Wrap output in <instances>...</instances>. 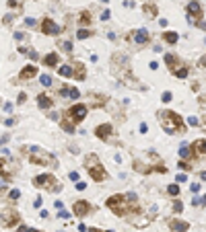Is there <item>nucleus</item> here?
<instances>
[{
	"instance_id": "38",
	"label": "nucleus",
	"mask_w": 206,
	"mask_h": 232,
	"mask_svg": "<svg viewBox=\"0 0 206 232\" xmlns=\"http://www.w3.org/2000/svg\"><path fill=\"white\" fill-rule=\"evenodd\" d=\"M109 17H111V13H109V10H105V13L101 14V19H103V21H107V19H109Z\"/></svg>"
},
{
	"instance_id": "6",
	"label": "nucleus",
	"mask_w": 206,
	"mask_h": 232,
	"mask_svg": "<svg viewBox=\"0 0 206 232\" xmlns=\"http://www.w3.org/2000/svg\"><path fill=\"white\" fill-rule=\"evenodd\" d=\"M91 210V203L89 201H85V199H78V201H74V216H87Z\"/></svg>"
},
{
	"instance_id": "12",
	"label": "nucleus",
	"mask_w": 206,
	"mask_h": 232,
	"mask_svg": "<svg viewBox=\"0 0 206 232\" xmlns=\"http://www.w3.org/2000/svg\"><path fill=\"white\" fill-rule=\"evenodd\" d=\"M37 105H39L41 109H50V107H52L54 103H52V99H50V97H46V95H39V97H37Z\"/></svg>"
},
{
	"instance_id": "28",
	"label": "nucleus",
	"mask_w": 206,
	"mask_h": 232,
	"mask_svg": "<svg viewBox=\"0 0 206 232\" xmlns=\"http://www.w3.org/2000/svg\"><path fill=\"white\" fill-rule=\"evenodd\" d=\"M167 191L171 193V195H177V193H179V187H177V185H169V187H167Z\"/></svg>"
},
{
	"instance_id": "16",
	"label": "nucleus",
	"mask_w": 206,
	"mask_h": 232,
	"mask_svg": "<svg viewBox=\"0 0 206 232\" xmlns=\"http://www.w3.org/2000/svg\"><path fill=\"white\" fill-rule=\"evenodd\" d=\"M163 37L167 43H177V39H179V35L175 31H167V33H163Z\"/></svg>"
},
{
	"instance_id": "50",
	"label": "nucleus",
	"mask_w": 206,
	"mask_h": 232,
	"mask_svg": "<svg viewBox=\"0 0 206 232\" xmlns=\"http://www.w3.org/2000/svg\"><path fill=\"white\" fill-rule=\"evenodd\" d=\"M29 232H39V230H33V228H31V230H29Z\"/></svg>"
},
{
	"instance_id": "5",
	"label": "nucleus",
	"mask_w": 206,
	"mask_h": 232,
	"mask_svg": "<svg viewBox=\"0 0 206 232\" xmlns=\"http://www.w3.org/2000/svg\"><path fill=\"white\" fill-rule=\"evenodd\" d=\"M41 31H43V35H60V25L58 23H54L52 19H43L41 21Z\"/></svg>"
},
{
	"instance_id": "18",
	"label": "nucleus",
	"mask_w": 206,
	"mask_h": 232,
	"mask_svg": "<svg viewBox=\"0 0 206 232\" xmlns=\"http://www.w3.org/2000/svg\"><path fill=\"white\" fill-rule=\"evenodd\" d=\"M58 72H60L62 76H66V78H70V76L74 74V72H72V68H70V66H60V68H58Z\"/></svg>"
},
{
	"instance_id": "7",
	"label": "nucleus",
	"mask_w": 206,
	"mask_h": 232,
	"mask_svg": "<svg viewBox=\"0 0 206 232\" xmlns=\"http://www.w3.org/2000/svg\"><path fill=\"white\" fill-rule=\"evenodd\" d=\"M120 203H124V195H113V197L107 199V207H109V210H113L116 214H122Z\"/></svg>"
},
{
	"instance_id": "51",
	"label": "nucleus",
	"mask_w": 206,
	"mask_h": 232,
	"mask_svg": "<svg viewBox=\"0 0 206 232\" xmlns=\"http://www.w3.org/2000/svg\"><path fill=\"white\" fill-rule=\"evenodd\" d=\"M109 232H111V230H109Z\"/></svg>"
},
{
	"instance_id": "9",
	"label": "nucleus",
	"mask_w": 206,
	"mask_h": 232,
	"mask_svg": "<svg viewBox=\"0 0 206 232\" xmlns=\"http://www.w3.org/2000/svg\"><path fill=\"white\" fill-rule=\"evenodd\" d=\"M37 74V68H35L33 64H29V66H25V68L21 70V78H23V80H29V78H33V76Z\"/></svg>"
},
{
	"instance_id": "45",
	"label": "nucleus",
	"mask_w": 206,
	"mask_h": 232,
	"mask_svg": "<svg viewBox=\"0 0 206 232\" xmlns=\"http://www.w3.org/2000/svg\"><path fill=\"white\" fill-rule=\"evenodd\" d=\"M29 230H31V228H27V226H21L19 228V232H29Z\"/></svg>"
},
{
	"instance_id": "25",
	"label": "nucleus",
	"mask_w": 206,
	"mask_h": 232,
	"mask_svg": "<svg viewBox=\"0 0 206 232\" xmlns=\"http://www.w3.org/2000/svg\"><path fill=\"white\" fill-rule=\"evenodd\" d=\"M91 19H89V13H82L81 14V25H89Z\"/></svg>"
},
{
	"instance_id": "1",
	"label": "nucleus",
	"mask_w": 206,
	"mask_h": 232,
	"mask_svg": "<svg viewBox=\"0 0 206 232\" xmlns=\"http://www.w3.org/2000/svg\"><path fill=\"white\" fill-rule=\"evenodd\" d=\"M159 117H161V125H163V130L167 134H173V131L181 130V119H179L177 113H173V111H161Z\"/></svg>"
},
{
	"instance_id": "36",
	"label": "nucleus",
	"mask_w": 206,
	"mask_h": 232,
	"mask_svg": "<svg viewBox=\"0 0 206 232\" xmlns=\"http://www.w3.org/2000/svg\"><path fill=\"white\" fill-rule=\"evenodd\" d=\"M68 177L72 179V181H78V173H76V171H72V173H70V175H68Z\"/></svg>"
},
{
	"instance_id": "8",
	"label": "nucleus",
	"mask_w": 206,
	"mask_h": 232,
	"mask_svg": "<svg viewBox=\"0 0 206 232\" xmlns=\"http://www.w3.org/2000/svg\"><path fill=\"white\" fill-rule=\"evenodd\" d=\"M89 173H91V177L95 179L97 183H101L103 179H105V171H103V166H89Z\"/></svg>"
},
{
	"instance_id": "11",
	"label": "nucleus",
	"mask_w": 206,
	"mask_h": 232,
	"mask_svg": "<svg viewBox=\"0 0 206 232\" xmlns=\"http://www.w3.org/2000/svg\"><path fill=\"white\" fill-rule=\"evenodd\" d=\"M95 134H97L99 138H101V140H105V138H107V136L111 134V125H107V123H103V125H99V127L95 130Z\"/></svg>"
},
{
	"instance_id": "2",
	"label": "nucleus",
	"mask_w": 206,
	"mask_h": 232,
	"mask_svg": "<svg viewBox=\"0 0 206 232\" xmlns=\"http://www.w3.org/2000/svg\"><path fill=\"white\" fill-rule=\"evenodd\" d=\"M29 160L33 164H43V162H50V164H56V158L50 154V152H43V150H39V148H33L31 150V156H29Z\"/></svg>"
},
{
	"instance_id": "47",
	"label": "nucleus",
	"mask_w": 206,
	"mask_h": 232,
	"mask_svg": "<svg viewBox=\"0 0 206 232\" xmlns=\"http://www.w3.org/2000/svg\"><path fill=\"white\" fill-rule=\"evenodd\" d=\"M200 177H202V179L206 181V171H202V173H200Z\"/></svg>"
},
{
	"instance_id": "43",
	"label": "nucleus",
	"mask_w": 206,
	"mask_h": 232,
	"mask_svg": "<svg viewBox=\"0 0 206 232\" xmlns=\"http://www.w3.org/2000/svg\"><path fill=\"white\" fill-rule=\"evenodd\" d=\"M8 140V134H4V136H0V144H4Z\"/></svg>"
},
{
	"instance_id": "30",
	"label": "nucleus",
	"mask_w": 206,
	"mask_h": 232,
	"mask_svg": "<svg viewBox=\"0 0 206 232\" xmlns=\"http://www.w3.org/2000/svg\"><path fill=\"white\" fill-rule=\"evenodd\" d=\"M192 203H194V205H202V203H206V197H194Z\"/></svg>"
},
{
	"instance_id": "29",
	"label": "nucleus",
	"mask_w": 206,
	"mask_h": 232,
	"mask_svg": "<svg viewBox=\"0 0 206 232\" xmlns=\"http://www.w3.org/2000/svg\"><path fill=\"white\" fill-rule=\"evenodd\" d=\"M8 197H10V199H19L21 197V191H19V189H13V191L8 193Z\"/></svg>"
},
{
	"instance_id": "17",
	"label": "nucleus",
	"mask_w": 206,
	"mask_h": 232,
	"mask_svg": "<svg viewBox=\"0 0 206 232\" xmlns=\"http://www.w3.org/2000/svg\"><path fill=\"white\" fill-rule=\"evenodd\" d=\"M192 148L194 150H198V152H206V140H196Z\"/></svg>"
},
{
	"instance_id": "37",
	"label": "nucleus",
	"mask_w": 206,
	"mask_h": 232,
	"mask_svg": "<svg viewBox=\"0 0 206 232\" xmlns=\"http://www.w3.org/2000/svg\"><path fill=\"white\" fill-rule=\"evenodd\" d=\"M188 123H190V125H198V119H196V117H190Z\"/></svg>"
},
{
	"instance_id": "15",
	"label": "nucleus",
	"mask_w": 206,
	"mask_h": 232,
	"mask_svg": "<svg viewBox=\"0 0 206 232\" xmlns=\"http://www.w3.org/2000/svg\"><path fill=\"white\" fill-rule=\"evenodd\" d=\"M188 13H190V14H194V17H198V14L202 13V8H200V4L196 2V0H192V2L188 4Z\"/></svg>"
},
{
	"instance_id": "19",
	"label": "nucleus",
	"mask_w": 206,
	"mask_h": 232,
	"mask_svg": "<svg viewBox=\"0 0 206 232\" xmlns=\"http://www.w3.org/2000/svg\"><path fill=\"white\" fill-rule=\"evenodd\" d=\"M179 156H181V160H185V158L192 156V150H190L188 146H181V150H179Z\"/></svg>"
},
{
	"instance_id": "10",
	"label": "nucleus",
	"mask_w": 206,
	"mask_h": 232,
	"mask_svg": "<svg viewBox=\"0 0 206 232\" xmlns=\"http://www.w3.org/2000/svg\"><path fill=\"white\" fill-rule=\"evenodd\" d=\"M169 226H171L173 232H185L188 228H190V224H188V222H179V220H171V222H169Z\"/></svg>"
},
{
	"instance_id": "44",
	"label": "nucleus",
	"mask_w": 206,
	"mask_h": 232,
	"mask_svg": "<svg viewBox=\"0 0 206 232\" xmlns=\"http://www.w3.org/2000/svg\"><path fill=\"white\" fill-rule=\"evenodd\" d=\"M17 4H19L17 0H8V6H13V8H14V6H17Z\"/></svg>"
},
{
	"instance_id": "39",
	"label": "nucleus",
	"mask_w": 206,
	"mask_h": 232,
	"mask_svg": "<svg viewBox=\"0 0 206 232\" xmlns=\"http://www.w3.org/2000/svg\"><path fill=\"white\" fill-rule=\"evenodd\" d=\"M25 101H27V95H25V93H21V95H19V103H25Z\"/></svg>"
},
{
	"instance_id": "21",
	"label": "nucleus",
	"mask_w": 206,
	"mask_h": 232,
	"mask_svg": "<svg viewBox=\"0 0 206 232\" xmlns=\"http://www.w3.org/2000/svg\"><path fill=\"white\" fill-rule=\"evenodd\" d=\"M181 210H184V203H181L179 199H175V201H173V212H175V214H179Z\"/></svg>"
},
{
	"instance_id": "46",
	"label": "nucleus",
	"mask_w": 206,
	"mask_h": 232,
	"mask_svg": "<svg viewBox=\"0 0 206 232\" xmlns=\"http://www.w3.org/2000/svg\"><path fill=\"white\" fill-rule=\"evenodd\" d=\"M198 27H200V29H204V31H206V23H198Z\"/></svg>"
},
{
	"instance_id": "20",
	"label": "nucleus",
	"mask_w": 206,
	"mask_h": 232,
	"mask_svg": "<svg viewBox=\"0 0 206 232\" xmlns=\"http://www.w3.org/2000/svg\"><path fill=\"white\" fill-rule=\"evenodd\" d=\"M62 127H64V131H68V134H74V123H70V121H62Z\"/></svg>"
},
{
	"instance_id": "3",
	"label": "nucleus",
	"mask_w": 206,
	"mask_h": 232,
	"mask_svg": "<svg viewBox=\"0 0 206 232\" xmlns=\"http://www.w3.org/2000/svg\"><path fill=\"white\" fill-rule=\"evenodd\" d=\"M56 179L52 177V175H37V177L33 179V185L35 187H46V189H50V191H54L56 187L60 189V185H54Z\"/></svg>"
},
{
	"instance_id": "40",
	"label": "nucleus",
	"mask_w": 206,
	"mask_h": 232,
	"mask_svg": "<svg viewBox=\"0 0 206 232\" xmlns=\"http://www.w3.org/2000/svg\"><path fill=\"white\" fill-rule=\"evenodd\" d=\"M54 205H56V210H62V207H64V203H62L60 199H58V201H56V203H54Z\"/></svg>"
},
{
	"instance_id": "32",
	"label": "nucleus",
	"mask_w": 206,
	"mask_h": 232,
	"mask_svg": "<svg viewBox=\"0 0 206 232\" xmlns=\"http://www.w3.org/2000/svg\"><path fill=\"white\" fill-rule=\"evenodd\" d=\"M62 48L66 49V51H72V43H70V41H64V43H62Z\"/></svg>"
},
{
	"instance_id": "49",
	"label": "nucleus",
	"mask_w": 206,
	"mask_h": 232,
	"mask_svg": "<svg viewBox=\"0 0 206 232\" xmlns=\"http://www.w3.org/2000/svg\"><path fill=\"white\" fill-rule=\"evenodd\" d=\"M89 232H99V230H95V228H91V230H89Z\"/></svg>"
},
{
	"instance_id": "35",
	"label": "nucleus",
	"mask_w": 206,
	"mask_h": 232,
	"mask_svg": "<svg viewBox=\"0 0 206 232\" xmlns=\"http://www.w3.org/2000/svg\"><path fill=\"white\" fill-rule=\"evenodd\" d=\"M76 189H78V191H85V189H87V183H76Z\"/></svg>"
},
{
	"instance_id": "41",
	"label": "nucleus",
	"mask_w": 206,
	"mask_h": 232,
	"mask_svg": "<svg viewBox=\"0 0 206 232\" xmlns=\"http://www.w3.org/2000/svg\"><path fill=\"white\" fill-rule=\"evenodd\" d=\"M192 191H194V193H198V191H200V185H198V183H194V185H192Z\"/></svg>"
},
{
	"instance_id": "24",
	"label": "nucleus",
	"mask_w": 206,
	"mask_h": 232,
	"mask_svg": "<svg viewBox=\"0 0 206 232\" xmlns=\"http://www.w3.org/2000/svg\"><path fill=\"white\" fill-rule=\"evenodd\" d=\"M89 31H87V29H81V31H78V33H76V37H78V39H87V37H89Z\"/></svg>"
},
{
	"instance_id": "27",
	"label": "nucleus",
	"mask_w": 206,
	"mask_h": 232,
	"mask_svg": "<svg viewBox=\"0 0 206 232\" xmlns=\"http://www.w3.org/2000/svg\"><path fill=\"white\" fill-rule=\"evenodd\" d=\"M68 95H70V99L74 101V99H78V97H81V93H78V89H70V90H68Z\"/></svg>"
},
{
	"instance_id": "31",
	"label": "nucleus",
	"mask_w": 206,
	"mask_h": 232,
	"mask_svg": "<svg viewBox=\"0 0 206 232\" xmlns=\"http://www.w3.org/2000/svg\"><path fill=\"white\" fill-rule=\"evenodd\" d=\"M165 62H167L169 66H173V64H175V58H173L171 54H167V55H165Z\"/></svg>"
},
{
	"instance_id": "23",
	"label": "nucleus",
	"mask_w": 206,
	"mask_h": 232,
	"mask_svg": "<svg viewBox=\"0 0 206 232\" xmlns=\"http://www.w3.org/2000/svg\"><path fill=\"white\" fill-rule=\"evenodd\" d=\"M175 76H177V78H185V76H188V68H179V70H175Z\"/></svg>"
},
{
	"instance_id": "22",
	"label": "nucleus",
	"mask_w": 206,
	"mask_h": 232,
	"mask_svg": "<svg viewBox=\"0 0 206 232\" xmlns=\"http://www.w3.org/2000/svg\"><path fill=\"white\" fill-rule=\"evenodd\" d=\"M39 80H41V84H43V86H50V84H52V78H50L48 74H41Z\"/></svg>"
},
{
	"instance_id": "4",
	"label": "nucleus",
	"mask_w": 206,
	"mask_h": 232,
	"mask_svg": "<svg viewBox=\"0 0 206 232\" xmlns=\"http://www.w3.org/2000/svg\"><path fill=\"white\" fill-rule=\"evenodd\" d=\"M87 117V107L85 105H72L70 107V119H72V123H81L82 119Z\"/></svg>"
},
{
	"instance_id": "33",
	"label": "nucleus",
	"mask_w": 206,
	"mask_h": 232,
	"mask_svg": "<svg viewBox=\"0 0 206 232\" xmlns=\"http://www.w3.org/2000/svg\"><path fill=\"white\" fill-rule=\"evenodd\" d=\"M58 216H60L62 220H68V218H70V214H68V212H64V210H60V214H58Z\"/></svg>"
},
{
	"instance_id": "14",
	"label": "nucleus",
	"mask_w": 206,
	"mask_h": 232,
	"mask_svg": "<svg viewBox=\"0 0 206 232\" xmlns=\"http://www.w3.org/2000/svg\"><path fill=\"white\" fill-rule=\"evenodd\" d=\"M134 39H136V43H146V41H149V31H146V29H140V31H136Z\"/></svg>"
},
{
	"instance_id": "48",
	"label": "nucleus",
	"mask_w": 206,
	"mask_h": 232,
	"mask_svg": "<svg viewBox=\"0 0 206 232\" xmlns=\"http://www.w3.org/2000/svg\"><path fill=\"white\" fill-rule=\"evenodd\" d=\"M2 166H4V160H0V173H2Z\"/></svg>"
},
{
	"instance_id": "13",
	"label": "nucleus",
	"mask_w": 206,
	"mask_h": 232,
	"mask_svg": "<svg viewBox=\"0 0 206 232\" xmlns=\"http://www.w3.org/2000/svg\"><path fill=\"white\" fill-rule=\"evenodd\" d=\"M43 64H46V66H50V68H52V66H58V54H56V51L48 54L46 58H43Z\"/></svg>"
},
{
	"instance_id": "34",
	"label": "nucleus",
	"mask_w": 206,
	"mask_h": 232,
	"mask_svg": "<svg viewBox=\"0 0 206 232\" xmlns=\"http://www.w3.org/2000/svg\"><path fill=\"white\" fill-rule=\"evenodd\" d=\"M177 166L181 169V171H190V166H188V162H184V160H181V162H179Z\"/></svg>"
},
{
	"instance_id": "42",
	"label": "nucleus",
	"mask_w": 206,
	"mask_h": 232,
	"mask_svg": "<svg viewBox=\"0 0 206 232\" xmlns=\"http://www.w3.org/2000/svg\"><path fill=\"white\" fill-rule=\"evenodd\" d=\"M25 23H27L29 27H31V25H35V19H31V17H29V19H25Z\"/></svg>"
},
{
	"instance_id": "26",
	"label": "nucleus",
	"mask_w": 206,
	"mask_h": 232,
	"mask_svg": "<svg viewBox=\"0 0 206 232\" xmlns=\"http://www.w3.org/2000/svg\"><path fill=\"white\" fill-rule=\"evenodd\" d=\"M161 99H163V103H171L173 95H171V93H169V90H165V93H163V97H161Z\"/></svg>"
}]
</instances>
